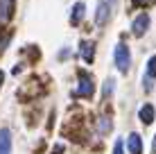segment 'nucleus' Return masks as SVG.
<instances>
[{
  "mask_svg": "<svg viewBox=\"0 0 156 154\" xmlns=\"http://www.w3.org/2000/svg\"><path fill=\"white\" fill-rule=\"evenodd\" d=\"M79 95V98H90L93 95V79L88 77V73H79V86H77V91H75Z\"/></svg>",
  "mask_w": 156,
  "mask_h": 154,
  "instance_id": "nucleus-2",
  "label": "nucleus"
},
{
  "mask_svg": "<svg viewBox=\"0 0 156 154\" xmlns=\"http://www.w3.org/2000/svg\"><path fill=\"white\" fill-rule=\"evenodd\" d=\"M14 14V0H0V25L9 23Z\"/></svg>",
  "mask_w": 156,
  "mask_h": 154,
  "instance_id": "nucleus-5",
  "label": "nucleus"
},
{
  "mask_svg": "<svg viewBox=\"0 0 156 154\" xmlns=\"http://www.w3.org/2000/svg\"><path fill=\"white\" fill-rule=\"evenodd\" d=\"M84 14H86V5L84 2H75V7L70 12V23L73 25H79L84 20Z\"/></svg>",
  "mask_w": 156,
  "mask_h": 154,
  "instance_id": "nucleus-9",
  "label": "nucleus"
},
{
  "mask_svg": "<svg viewBox=\"0 0 156 154\" xmlns=\"http://www.w3.org/2000/svg\"><path fill=\"white\" fill-rule=\"evenodd\" d=\"M0 154H12V134H9V129H0Z\"/></svg>",
  "mask_w": 156,
  "mask_h": 154,
  "instance_id": "nucleus-8",
  "label": "nucleus"
},
{
  "mask_svg": "<svg viewBox=\"0 0 156 154\" xmlns=\"http://www.w3.org/2000/svg\"><path fill=\"white\" fill-rule=\"evenodd\" d=\"M149 30V16L147 14H138L136 18H133V23H131V32L136 36H145V32Z\"/></svg>",
  "mask_w": 156,
  "mask_h": 154,
  "instance_id": "nucleus-4",
  "label": "nucleus"
},
{
  "mask_svg": "<svg viewBox=\"0 0 156 154\" xmlns=\"http://www.w3.org/2000/svg\"><path fill=\"white\" fill-rule=\"evenodd\" d=\"M79 52H82V59H84V61H93L95 45L88 43V41H82V43H79Z\"/></svg>",
  "mask_w": 156,
  "mask_h": 154,
  "instance_id": "nucleus-10",
  "label": "nucleus"
},
{
  "mask_svg": "<svg viewBox=\"0 0 156 154\" xmlns=\"http://www.w3.org/2000/svg\"><path fill=\"white\" fill-rule=\"evenodd\" d=\"M127 147H129V154H140V152H143V141H140V136H138L136 131H133V134H129Z\"/></svg>",
  "mask_w": 156,
  "mask_h": 154,
  "instance_id": "nucleus-7",
  "label": "nucleus"
},
{
  "mask_svg": "<svg viewBox=\"0 0 156 154\" xmlns=\"http://www.w3.org/2000/svg\"><path fill=\"white\" fill-rule=\"evenodd\" d=\"M113 88H115V79H106V82H104V88H102L104 98H109V95L113 93Z\"/></svg>",
  "mask_w": 156,
  "mask_h": 154,
  "instance_id": "nucleus-12",
  "label": "nucleus"
},
{
  "mask_svg": "<svg viewBox=\"0 0 156 154\" xmlns=\"http://www.w3.org/2000/svg\"><path fill=\"white\" fill-rule=\"evenodd\" d=\"M2 82H5V73L0 70V86H2Z\"/></svg>",
  "mask_w": 156,
  "mask_h": 154,
  "instance_id": "nucleus-15",
  "label": "nucleus"
},
{
  "mask_svg": "<svg viewBox=\"0 0 156 154\" xmlns=\"http://www.w3.org/2000/svg\"><path fill=\"white\" fill-rule=\"evenodd\" d=\"M113 5H115V0H100V5H98V14H95V20H98V25H104L106 20H109Z\"/></svg>",
  "mask_w": 156,
  "mask_h": 154,
  "instance_id": "nucleus-3",
  "label": "nucleus"
},
{
  "mask_svg": "<svg viewBox=\"0 0 156 154\" xmlns=\"http://www.w3.org/2000/svg\"><path fill=\"white\" fill-rule=\"evenodd\" d=\"M136 5H147V2H145V0H136Z\"/></svg>",
  "mask_w": 156,
  "mask_h": 154,
  "instance_id": "nucleus-16",
  "label": "nucleus"
},
{
  "mask_svg": "<svg viewBox=\"0 0 156 154\" xmlns=\"http://www.w3.org/2000/svg\"><path fill=\"white\" fill-rule=\"evenodd\" d=\"M113 154H122V141H115V145H113Z\"/></svg>",
  "mask_w": 156,
  "mask_h": 154,
  "instance_id": "nucleus-14",
  "label": "nucleus"
},
{
  "mask_svg": "<svg viewBox=\"0 0 156 154\" xmlns=\"http://www.w3.org/2000/svg\"><path fill=\"white\" fill-rule=\"evenodd\" d=\"M109 129H111V120L109 118H100V131H102V134H106Z\"/></svg>",
  "mask_w": 156,
  "mask_h": 154,
  "instance_id": "nucleus-13",
  "label": "nucleus"
},
{
  "mask_svg": "<svg viewBox=\"0 0 156 154\" xmlns=\"http://www.w3.org/2000/svg\"><path fill=\"white\" fill-rule=\"evenodd\" d=\"M147 75L152 79H156V55H152L149 61H147Z\"/></svg>",
  "mask_w": 156,
  "mask_h": 154,
  "instance_id": "nucleus-11",
  "label": "nucleus"
},
{
  "mask_svg": "<svg viewBox=\"0 0 156 154\" xmlns=\"http://www.w3.org/2000/svg\"><path fill=\"white\" fill-rule=\"evenodd\" d=\"M129 66H131V52H129L125 41H120V43L115 45V68L120 73H127Z\"/></svg>",
  "mask_w": 156,
  "mask_h": 154,
  "instance_id": "nucleus-1",
  "label": "nucleus"
},
{
  "mask_svg": "<svg viewBox=\"0 0 156 154\" xmlns=\"http://www.w3.org/2000/svg\"><path fill=\"white\" fill-rule=\"evenodd\" d=\"M138 118H140V123H145V125H152L154 118H156L154 107H152V104H143L140 111H138Z\"/></svg>",
  "mask_w": 156,
  "mask_h": 154,
  "instance_id": "nucleus-6",
  "label": "nucleus"
}]
</instances>
